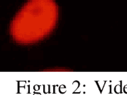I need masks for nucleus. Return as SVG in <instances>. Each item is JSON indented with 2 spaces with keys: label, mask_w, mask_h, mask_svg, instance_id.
<instances>
[{
  "label": "nucleus",
  "mask_w": 127,
  "mask_h": 95,
  "mask_svg": "<svg viewBox=\"0 0 127 95\" xmlns=\"http://www.w3.org/2000/svg\"><path fill=\"white\" fill-rule=\"evenodd\" d=\"M55 0H29L14 17L10 33L18 44L31 45L52 33L58 20Z\"/></svg>",
  "instance_id": "obj_1"
}]
</instances>
